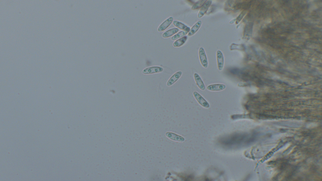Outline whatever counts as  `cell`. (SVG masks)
Here are the masks:
<instances>
[{"instance_id":"cell-1","label":"cell","mask_w":322,"mask_h":181,"mask_svg":"<svg viewBox=\"0 0 322 181\" xmlns=\"http://www.w3.org/2000/svg\"><path fill=\"white\" fill-rule=\"evenodd\" d=\"M163 71V69L160 66H152L149 67L144 69L142 73L144 74L149 75L160 73Z\"/></svg>"},{"instance_id":"cell-2","label":"cell","mask_w":322,"mask_h":181,"mask_svg":"<svg viewBox=\"0 0 322 181\" xmlns=\"http://www.w3.org/2000/svg\"><path fill=\"white\" fill-rule=\"evenodd\" d=\"M193 95L195 99L201 106L205 108L210 107L209 103L198 92H194Z\"/></svg>"},{"instance_id":"cell-3","label":"cell","mask_w":322,"mask_h":181,"mask_svg":"<svg viewBox=\"0 0 322 181\" xmlns=\"http://www.w3.org/2000/svg\"><path fill=\"white\" fill-rule=\"evenodd\" d=\"M199 56L201 64L204 68H207L208 66V61L205 50L203 48L201 47L199 50Z\"/></svg>"},{"instance_id":"cell-4","label":"cell","mask_w":322,"mask_h":181,"mask_svg":"<svg viewBox=\"0 0 322 181\" xmlns=\"http://www.w3.org/2000/svg\"><path fill=\"white\" fill-rule=\"evenodd\" d=\"M216 57L218 68L219 71H222L224 65V58L221 52L218 50L217 52Z\"/></svg>"},{"instance_id":"cell-5","label":"cell","mask_w":322,"mask_h":181,"mask_svg":"<svg viewBox=\"0 0 322 181\" xmlns=\"http://www.w3.org/2000/svg\"><path fill=\"white\" fill-rule=\"evenodd\" d=\"M182 75V72L181 71L176 72L170 77L168 80L167 83V85L169 87L172 86L179 79Z\"/></svg>"},{"instance_id":"cell-6","label":"cell","mask_w":322,"mask_h":181,"mask_svg":"<svg viewBox=\"0 0 322 181\" xmlns=\"http://www.w3.org/2000/svg\"><path fill=\"white\" fill-rule=\"evenodd\" d=\"M173 17H170L166 20L164 22L160 25L158 29V31L159 32H163L167 29L173 22Z\"/></svg>"},{"instance_id":"cell-7","label":"cell","mask_w":322,"mask_h":181,"mask_svg":"<svg viewBox=\"0 0 322 181\" xmlns=\"http://www.w3.org/2000/svg\"><path fill=\"white\" fill-rule=\"evenodd\" d=\"M212 3L211 1H206L200 9L198 14L199 18H200L204 16L210 7Z\"/></svg>"},{"instance_id":"cell-8","label":"cell","mask_w":322,"mask_h":181,"mask_svg":"<svg viewBox=\"0 0 322 181\" xmlns=\"http://www.w3.org/2000/svg\"><path fill=\"white\" fill-rule=\"evenodd\" d=\"M226 86L222 84H214L210 85L207 87L208 89L212 91H219L224 90Z\"/></svg>"},{"instance_id":"cell-9","label":"cell","mask_w":322,"mask_h":181,"mask_svg":"<svg viewBox=\"0 0 322 181\" xmlns=\"http://www.w3.org/2000/svg\"><path fill=\"white\" fill-rule=\"evenodd\" d=\"M194 79L196 81L197 85L199 89L203 91L205 90V87L204 83L202 80L200 76L196 73H195L194 75Z\"/></svg>"},{"instance_id":"cell-10","label":"cell","mask_w":322,"mask_h":181,"mask_svg":"<svg viewBox=\"0 0 322 181\" xmlns=\"http://www.w3.org/2000/svg\"><path fill=\"white\" fill-rule=\"evenodd\" d=\"M190 30V28L188 27L185 30L181 31L173 36V37L171 38V40H176L179 39L184 37L185 36L189 33Z\"/></svg>"},{"instance_id":"cell-11","label":"cell","mask_w":322,"mask_h":181,"mask_svg":"<svg viewBox=\"0 0 322 181\" xmlns=\"http://www.w3.org/2000/svg\"><path fill=\"white\" fill-rule=\"evenodd\" d=\"M202 24L201 20L197 22L192 27L188 35L189 36H193L200 29Z\"/></svg>"},{"instance_id":"cell-12","label":"cell","mask_w":322,"mask_h":181,"mask_svg":"<svg viewBox=\"0 0 322 181\" xmlns=\"http://www.w3.org/2000/svg\"><path fill=\"white\" fill-rule=\"evenodd\" d=\"M179 30V29L177 28L170 29L163 33L162 37L165 38H169L178 32Z\"/></svg>"},{"instance_id":"cell-13","label":"cell","mask_w":322,"mask_h":181,"mask_svg":"<svg viewBox=\"0 0 322 181\" xmlns=\"http://www.w3.org/2000/svg\"><path fill=\"white\" fill-rule=\"evenodd\" d=\"M187 39V37L185 36L184 37L176 41L174 43L173 45L175 47H180L182 46L185 44Z\"/></svg>"},{"instance_id":"cell-14","label":"cell","mask_w":322,"mask_h":181,"mask_svg":"<svg viewBox=\"0 0 322 181\" xmlns=\"http://www.w3.org/2000/svg\"><path fill=\"white\" fill-rule=\"evenodd\" d=\"M173 24L176 27L183 30L186 29L188 27L184 23L179 22L175 20L173 22Z\"/></svg>"},{"instance_id":"cell-15","label":"cell","mask_w":322,"mask_h":181,"mask_svg":"<svg viewBox=\"0 0 322 181\" xmlns=\"http://www.w3.org/2000/svg\"><path fill=\"white\" fill-rule=\"evenodd\" d=\"M206 1H200L197 2L194 4L192 7V9L195 10L201 7Z\"/></svg>"},{"instance_id":"cell-16","label":"cell","mask_w":322,"mask_h":181,"mask_svg":"<svg viewBox=\"0 0 322 181\" xmlns=\"http://www.w3.org/2000/svg\"><path fill=\"white\" fill-rule=\"evenodd\" d=\"M246 14V11H243L237 19L236 23L237 24L239 23Z\"/></svg>"}]
</instances>
